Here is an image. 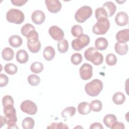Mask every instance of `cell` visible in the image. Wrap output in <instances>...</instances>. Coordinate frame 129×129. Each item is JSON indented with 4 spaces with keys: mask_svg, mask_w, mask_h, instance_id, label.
I'll use <instances>...</instances> for the list:
<instances>
[{
    "mask_svg": "<svg viewBox=\"0 0 129 129\" xmlns=\"http://www.w3.org/2000/svg\"><path fill=\"white\" fill-rule=\"evenodd\" d=\"M4 112L7 120L8 128H18L16 125L17 118L16 110L13 105L4 107Z\"/></svg>",
    "mask_w": 129,
    "mask_h": 129,
    "instance_id": "1",
    "label": "cell"
},
{
    "mask_svg": "<svg viewBox=\"0 0 129 129\" xmlns=\"http://www.w3.org/2000/svg\"><path fill=\"white\" fill-rule=\"evenodd\" d=\"M86 59L92 62L96 66L101 64L103 61V56L102 53L97 51L95 48L91 47L88 48L84 52Z\"/></svg>",
    "mask_w": 129,
    "mask_h": 129,
    "instance_id": "2",
    "label": "cell"
},
{
    "mask_svg": "<svg viewBox=\"0 0 129 129\" xmlns=\"http://www.w3.org/2000/svg\"><path fill=\"white\" fill-rule=\"evenodd\" d=\"M103 83L99 79H94L86 84L85 90L86 93L90 96L98 95L103 89Z\"/></svg>",
    "mask_w": 129,
    "mask_h": 129,
    "instance_id": "3",
    "label": "cell"
},
{
    "mask_svg": "<svg viewBox=\"0 0 129 129\" xmlns=\"http://www.w3.org/2000/svg\"><path fill=\"white\" fill-rule=\"evenodd\" d=\"M110 22L107 18H101L97 20L92 28L93 32L97 35L105 34L109 30Z\"/></svg>",
    "mask_w": 129,
    "mask_h": 129,
    "instance_id": "4",
    "label": "cell"
},
{
    "mask_svg": "<svg viewBox=\"0 0 129 129\" xmlns=\"http://www.w3.org/2000/svg\"><path fill=\"white\" fill-rule=\"evenodd\" d=\"M6 18L10 23L20 24L23 22L25 16L21 11L16 9H11L7 12Z\"/></svg>",
    "mask_w": 129,
    "mask_h": 129,
    "instance_id": "5",
    "label": "cell"
},
{
    "mask_svg": "<svg viewBox=\"0 0 129 129\" xmlns=\"http://www.w3.org/2000/svg\"><path fill=\"white\" fill-rule=\"evenodd\" d=\"M92 14V8L88 6H83L77 11L75 14V18L78 22L81 23L85 22Z\"/></svg>",
    "mask_w": 129,
    "mask_h": 129,
    "instance_id": "6",
    "label": "cell"
},
{
    "mask_svg": "<svg viewBox=\"0 0 129 129\" xmlns=\"http://www.w3.org/2000/svg\"><path fill=\"white\" fill-rule=\"evenodd\" d=\"M90 37L86 34H82L72 42L73 48L76 51H79L87 46L90 43Z\"/></svg>",
    "mask_w": 129,
    "mask_h": 129,
    "instance_id": "7",
    "label": "cell"
},
{
    "mask_svg": "<svg viewBox=\"0 0 129 129\" xmlns=\"http://www.w3.org/2000/svg\"><path fill=\"white\" fill-rule=\"evenodd\" d=\"M41 43L39 40L38 33L27 38V47L32 53H37L41 48Z\"/></svg>",
    "mask_w": 129,
    "mask_h": 129,
    "instance_id": "8",
    "label": "cell"
},
{
    "mask_svg": "<svg viewBox=\"0 0 129 129\" xmlns=\"http://www.w3.org/2000/svg\"><path fill=\"white\" fill-rule=\"evenodd\" d=\"M21 110L30 115H34L37 111V106L33 101L26 100L22 102L20 105Z\"/></svg>",
    "mask_w": 129,
    "mask_h": 129,
    "instance_id": "9",
    "label": "cell"
},
{
    "mask_svg": "<svg viewBox=\"0 0 129 129\" xmlns=\"http://www.w3.org/2000/svg\"><path fill=\"white\" fill-rule=\"evenodd\" d=\"M80 75L84 80H87L91 78L93 75V68L89 63H84L80 68Z\"/></svg>",
    "mask_w": 129,
    "mask_h": 129,
    "instance_id": "10",
    "label": "cell"
},
{
    "mask_svg": "<svg viewBox=\"0 0 129 129\" xmlns=\"http://www.w3.org/2000/svg\"><path fill=\"white\" fill-rule=\"evenodd\" d=\"M49 34L51 37L55 40L60 41L62 40L64 37V32L63 30L56 26H51L48 31Z\"/></svg>",
    "mask_w": 129,
    "mask_h": 129,
    "instance_id": "11",
    "label": "cell"
},
{
    "mask_svg": "<svg viewBox=\"0 0 129 129\" xmlns=\"http://www.w3.org/2000/svg\"><path fill=\"white\" fill-rule=\"evenodd\" d=\"M45 3L47 10L52 13H57L61 9V4L58 0H46Z\"/></svg>",
    "mask_w": 129,
    "mask_h": 129,
    "instance_id": "12",
    "label": "cell"
},
{
    "mask_svg": "<svg viewBox=\"0 0 129 129\" xmlns=\"http://www.w3.org/2000/svg\"><path fill=\"white\" fill-rule=\"evenodd\" d=\"M21 31L22 35L27 38H29L37 33L35 27L30 23H27L23 25L21 28Z\"/></svg>",
    "mask_w": 129,
    "mask_h": 129,
    "instance_id": "13",
    "label": "cell"
},
{
    "mask_svg": "<svg viewBox=\"0 0 129 129\" xmlns=\"http://www.w3.org/2000/svg\"><path fill=\"white\" fill-rule=\"evenodd\" d=\"M45 19V15L44 12L41 10L35 11L31 15L32 21L37 25L42 24Z\"/></svg>",
    "mask_w": 129,
    "mask_h": 129,
    "instance_id": "14",
    "label": "cell"
},
{
    "mask_svg": "<svg viewBox=\"0 0 129 129\" xmlns=\"http://www.w3.org/2000/svg\"><path fill=\"white\" fill-rule=\"evenodd\" d=\"M128 15L124 12H118L115 17V22L116 24L119 26H124L126 25L128 23Z\"/></svg>",
    "mask_w": 129,
    "mask_h": 129,
    "instance_id": "15",
    "label": "cell"
},
{
    "mask_svg": "<svg viewBox=\"0 0 129 129\" xmlns=\"http://www.w3.org/2000/svg\"><path fill=\"white\" fill-rule=\"evenodd\" d=\"M116 39L118 42L125 43L129 40V30L128 29L119 31L116 34Z\"/></svg>",
    "mask_w": 129,
    "mask_h": 129,
    "instance_id": "16",
    "label": "cell"
},
{
    "mask_svg": "<svg viewBox=\"0 0 129 129\" xmlns=\"http://www.w3.org/2000/svg\"><path fill=\"white\" fill-rule=\"evenodd\" d=\"M106 11L108 17L113 16L116 10V7L115 4L112 2H107L103 5L102 7Z\"/></svg>",
    "mask_w": 129,
    "mask_h": 129,
    "instance_id": "17",
    "label": "cell"
},
{
    "mask_svg": "<svg viewBox=\"0 0 129 129\" xmlns=\"http://www.w3.org/2000/svg\"><path fill=\"white\" fill-rule=\"evenodd\" d=\"M16 60L20 63H25L29 59V55L27 51L23 49L18 50L16 53Z\"/></svg>",
    "mask_w": 129,
    "mask_h": 129,
    "instance_id": "18",
    "label": "cell"
},
{
    "mask_svg": "<svg viewBox=\"0 0 129 129\" xmlns=\"http://www.w3.org/2000/svg\"><path fill=\"white\" fill-rule=\"evenodd\" d=\"M108 45L107 39L104 37H99L96 39L95 42V48L100 50H103L106 49Z\"/></svg>",
    "mask_w": 129,
    "mask_h": 129,
    "instance_id": "19",
    "label": "cell"
},
{
    "mask_svg": "<svg viewBox=\"0 0 129 129\" xmlns=\"http://www.w3.org/2000/svg\"><path fill=\"white\" fill-rule=\"evenodd\" d=\"M114 49L117 53L120 55L126 54L128 50V46L126 43L116 42L114 45Z\"/></svg>",
    "mask_w": 129,
    "mask_h": 129,
    "instance_id": "20",
    "label": "cell"
},
{
    "mask_svg": "<svg viewBox=\"0 0 129 129\" xmlns=\"http://www.w3.org/2000/svg\"><path fill=\"white\" fill-rule=\"evenodd\" d=\"M91 110L90 104L87 102H81L78 106V111L81 114H88L90 112Z\"/></svg>",
    "mask_w": 129,
    "mask_h": 129,
    "instance_id": "21",
    "label": "cell"
},
{
    "mask_svg": "<svg viewBox=\"0 0 129 129\" xmlns=\"http://www.w3.org/2000/svg\"><path fill=\"white\" fill-rule=\"evenodd\" d=\"M55 54V52L54 49L52 47L50 46H48L44 48L43 55V57L46 60H51L54 57Z\"/></svg>",
    "mask_w": 129,
    "mask_h": 129,
    "instance_id": "22",
    "label": "cell"
},
{
    "mask_svg": "<svg viewBox=\"0 0 129 129\" xmlns=\"http://www.w3.org/2000/svg\"><path fill=\"white\" fill-rule=\"evenodd\" d=\"M9 42L11 46L14 48H18L21 46L23 40L22 38L19 36L14 35L10 36L9 39Z\"/></svg>",
    "mask_w": 129,
    "mask_h": 129,
    "instance_id": "23",
    "label": "cell"
},
{
    "mask_svg": "<svg viewBox=\"0 0 129 129\" xmlns=\"http://www.w3.org/2000/svg\"><path fill=\"white\" fill-rule=\"evenodd\" d=\"M2 55L5 60H11L14 56V50L10 47H6L3 50Z\"/></svg>",
    "mask_w": 129,
    "mask_h": 129,
    "instance_id": "24",
    "label": "cell"
},
{
    "mask_svg": "<svg viewBox=\"0 0 129 129\" xmlns=\"http://www.w3.org/2000/svg\"><path fill=\"white\" fill-rule=\"evenodd\" d=\"M103 121L107 127L110 128L111 126L117 121V118L115 115L109 114L104 117Z\"/></svg>",
    "mask_w": 129,
    "mask_h": 129,
    "instance_id": "25",
    "label": "cell"
},
{
    "mask_svg": "<svg viewBox=\"0 0 129 129\" xmlns=\"http://www.w3.org/2000/svg\"><path fill=\"white\" fill-rule=\"evenodd\" d=\"M125 100V95L120 92L115 93L112 97V100L113 102L117 105L122 104L124 103Z\"/></svg>",
    "mask_w": 129,
    "mask_h": 129,
    "instance_id": "26",
    "label": "cell"
},
{
    "mask_svg": "<svg viewBox=\"0 0 129 129\" xmlns=\"http://www.w3.org/2000/svg\"><path fill=\"white\" fill-rule=\"evenodd\" d=\"M76 109L74 106H70L66 108L61 112V116L63 118L71 117L74 116L76 113Z\"/></svg>",
    "mask_w": 129,
    "mask_h": 129,
    "instance_id": "27",
    "label": "cell"
},
{
    "mask_svg": "<svg viewBox=\"0 0 129 129\" xmlns=\"http://www.w3.org/2000/svg\"><path fill=\"white\" fill-rule=\"evenodd\" d=\"M34 120L30 117L25 118L22 122V127L24 129H32L34 126Z\"/></svg>",
    "mask_w": 129,
    "mask_h": 129,
    "instance_id": "28",
    "label": "cell"
},
{
    "mask_svg": "<svg viewBox=\"0 0 129 129\" xmlns=\"http://www.w3.org/2000/svg\"><path fill=\"white\" fill-rule=\"evenodd\" d=\"M57 48L60 53H66L69 48V44L67 39H62L57 43Z\"/></svg>",
    "mask_w": 129,
    "mask_h": 129,
    "instance_id": "29",
    "label": "cell"
},
{
    "mask_svg": "<svg viewBox=\"0 0 129 129\" xmlns=\"http://www.w3.org/2000/svg\"><path fill=\"white\" fill-rule=\"evenodd\" d=\"M4 70L6 73L9 75H14L18 71L17 66L12 63H7L4 67Z\"/></svg>",
    "mask_w": 129,
    "mask_h": 129,
    "instance_id": "30",
    "label": "cell"
},
{
    "mask_svg": "<svg viewBox=\"0 0 129 129\" xmlns=\"http://www.w3.org/2000/svg\"><path fill=\"white\" fill-rule=\"evenodd\" d=\"M31 72L35 74H39L43 70V64L39 61H36L32 63L30 66Z\"/></svg>",
    "mask_w": 129,
    "mask_h": 129,
    "instance_id": "31",
    "label": "cell"
},
{
    "mask_svg": "<svg viewBox=\"0 0 129 129\" xmlns=\"http://www.w3.org/2000/svg\"><path fill=\"white\" fill-rule=\"evenodd\" d=\"M72 34L75 37H78L83 33V29L82 26L79 25H75L72 27Z\"/></svg>",
    "mask_w": 129,
    "mask_h": 129,
    "instance_id": "32",
    "label": "cell"
},
{
    "mask_svg": "<svg viewBox=\"0 0 129 129\" xmlns=\"http://www.w3.org/2000/svg\"><path fill=\"white\" fill-rule=\"evenodd\" d=\"M27 80L29 84L33 86H36L38 85L40 82V78L35 74H32L29 76Z\"/></svg>",
    "mask_w": 129,
    "mask_h": 129,
    "instance_id": "33",
    "label": "cell"
},
{
    "mask_svg": "<svg viewBox=\"0 0 129 129\" xmlns=\"http://www.w3.org/2000/svg\"><path fill=\"white\" fill-rule=\"evenodd\" d=\"M90 107L91 110H93L94 112H99L102 108V103L99 100H95L91 101Z\"/></svg>",
    "mask_w": 129,
    "mask_h": 129,
    "instance_id": "34",
    "label": "cell"
},
{
    "mask_svg": "<svg viewBox=\"0 0 129 129\" xmlns=\"http://www.w3.org/2000/svg\"><path fill=\"white\" fill-rule=\"evenodd\" d=\"M105 60L108 65L113 66L116 64L117 62V58L115 54L113 53H109L106 55Z\"/></svg>",
    "mask_w": 129,
    "mask_h": 129,
    "instance_id": "35",
    "label": "cell"
},
{
    "mask_svg": "<svg viewBox=\"0 0 129 129\" xmlns=\"http://www.w3.org/2000/svg\"><path fill=\"white\" fill-rule=\"evenodd\" d=\"M95 17L98 20L101 18H107L108 16L105 9L103 7H101L98 8L95 10Z\"/></svg>",
    "mask_w": 129,
    "mask_h": 129,
    "instance_id": "36",
    "label": "cell"
},
{
    "mask_svg": "<svg viewBox=\"0 0 129 129\" xmlns=\"http://www.w3.org/2000/svg\"><path fill=\"white\" fill-rule=\"evenodd\" d=\"M82 55L79 53H74L71 58L72 63L74 65H78L82 61Z\"/></svg>",
    "mask_w": 129,
    "mask_h": 129,
    "instance_id": "37",
    "label": "cell"
},
{
    "mask_svg": "<svg viewBox=\"0 0 129 129\" xmlns=\"http://www.w3.org/2000/svg\"><path fill=\"white\" fill-rule=\"evenodd\" d=\"M14 103L13 98L10 95H5L2 99V104L3 107L10 105H14Z\"/></svg>",
    "mask_w": 129,
    "mask_h": 129,
    "instance_id": "38",
    "label": "cell"
},
{
    "mask_svg": "<svg viewBox=\"0 0 129 129\" xmlns=\"http://www.w3.org/2000/svg\"><path fill=\"white\" fill-rule=\"evenodd\" d=\"M47 128H67L69 127L67 124L62 122H53L47 127Z\"/></svg>",
    "mask_w": 129,
    "mask_h": 129,
    "instance_id": "39",
    "label": "cell"
},
{
    "mask_svg": "<svg viewBox=\"0 0 129 129\" xmlns=\"http://www.w3.org/2000/svg\"><path fill=\"white\" fill-rule=\"evenodd\" d=\"M9 82L8 77L4 74H0V87L6 86Z\"/></svg>",
    "mask_w": 129,
    "mask_h": 129,
    "instance_id": "40",
    "label": "cell"
},
{
    "mask_svg": "<svg viewBox=\"0 0 129 129\" xmlns=\"http://www.w3.org/2000/svg\"><path fill=\"white\" fill-rule=\"evenodd\" d=\"M111 129H117V128H119V129H124L125 128L124 125L122 122H118V121H116L110 127Z\"/></svg>",
    "mask_w": 129,
    "mask_h": 129,
    "instance_id": "41",
    "label": "cell"
},
{
    "mask_svg": "<svg viewBox=\"0 0 129 129\" xmlns=\"http://www.w3.org/2000/svg\"><path fill=\"white\" fill-rule=\"evenodd\" d=\"M27 2V0H11V3L16 6H22Z\"/></svg>",
    "mask_w": 129,
    "mask_h": 129,
    "instance_id": "42",
    "label": "cell"
},
{
    "mask_svg": "<svg viewBox=\"0 0 129 129\" xmlns=\"http://www.w3.org/2000/svg\"><path fill=\"white\" fill-rule=\"evenodd\" d=\"M90 129H94V128H99V129H103V127L102 125L99 123V122H94L91 124L90 126Z\"/></svg>",
    "mask_w": 129,
    "mask_h": 129,
    "instance_id": "43",
    "label": "cell"
},
{
    "mask_svg": "<svg viewBox=\"0 0 129 129\" xmlns=\"http://www.w3.org/2000/svg\"><path fill=\"white\" fill-rule=\"evenodd\" d=\"M7 123V120L5 117L3 116L2 115L1 116V127H2L4 125Z\"/></svg>",
    "mask_w": 129,
    "mask_h": 129,
    "instance_id": "44",
    "label": "cell"
}]
</instances>
